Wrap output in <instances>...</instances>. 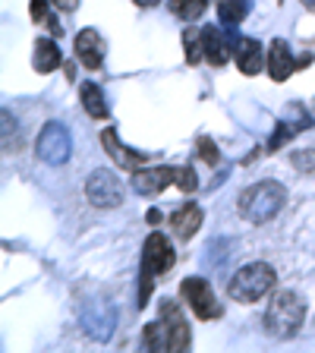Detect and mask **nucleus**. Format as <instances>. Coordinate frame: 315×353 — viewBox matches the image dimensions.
Returning a JSON list of instances; mask_svg holds the SVG:
<instances>
[{"mask_svg": "<svg viewBox=\"0 0 315 353\" xmlns=\"http://www.w3.org/2000/svg\"><path fill=\"white\" fill-rule=\"evenodd\" d=\"M38 158L44 164H51V168H60V164L70 161V154H73V136L66 130L60 120H48L44 130L38 132V145H35Z\"/></svg>", "mask_w": 315, "mask_h": 353, "instance_id": "39448f33", "label": "nucleus"}, {"mask_svg": "<svg viewBox=\"0 0 315 353\" xmlns=\"http://www.w3.org/2000/svg\"><path fill=\"white\" fill-rule=\"evenodd\" d=\"M48 16H51V13H48V0H32V19L44 22Z\"/></svg>", "mask_w": 315, "mask_h": 353, "instance_id": "a878e982", "label": "nucleus"}, {"mask_svg": "<svg viewBox=\"0 0 315 353\" xmlns=\"http://www.w3.org/2000/svg\"><path fill=\"white\" fill-rule=\"evenodd\" d=\"M303 7H309V10H315V0H303Z\"/></svg>", "mask_w": 315, "mask_h": 353, "instance_id": "c756f323", "label": "nucleus"}, {"mask_svg": "<svg viewBox=\"0 0 315 353\" xmlns=\"http://www.w3.org/2000/svg\"><path fill=\"white\" fill-rule=\"evenodd\" d=\"M101 145H104V152H108L123 170H139L142 161H145V154H142V152H130V148L120 142L117 130H104L101 132Z\"/></svg>", "mask_w": 315, "mask_h": 353, "instance_id": "2eb2a0df", "label": "nucleus"}, {"mask_svg": "<svg viewBox=\"0 0 315 353\" xmlns=\"http://www.w3.org/2000/svg\"><path fill=\"white\" fill-rule=\"evenodd\" d=\"M85 199L95 208H117L123 202V183L114 170L98 168L95 174L85 180Z\"/></svg>", "mask_w": 315, "mask_h": 353, "instance_id": "0eeeda50", "label": "nucleus"}, {"mask_svg": "<svg viewBox=\"0 0 315 353\" xmlns=\"http://www.w3.org/2000/svg\"><path fill=\"white\" fill-rule=\"evenodd\" d=\"M161 322L167 331V350H190L192 344V331L183 319V309L176 300H161Z\"/></svg>", "mask_w": 315, "mask_h": 353, "instance_id": "1a4fd4ad", "label": "nucleus"}, {"mask_svg": "<svg viewBox=\"0 0 315 353\" xmlns=\"http://www.w3.org/2000/svg\"><path fill=\"white\" fill-rule=\"evenodd\" d=\"M180 296H183V303L202 322L221 316V303H218V296H214V287L208 284L205 278H186L183 284H180Z\"/></svg>", "mask_w": 315, "mask_h": 353, "instance_id": "423d86ee", "label": "nucleus"}, {"mask_svg": "<svg viewBox=\"0 0 315 353\" xmlns=\"http://www.w3.org/2000/svg\"><path fill=\"white\" fill-rule=\"evenodd\" d=\"M142 338H145L148 350H167V331H164V322H148L145 331H142Z\"/></svg>", "mask_w": 315, "mask_h": 353, "instance_id": "412c9836", "label": "nucleus"}, {"mask_svg": "<svg viewBox=\"0 0 315 353\" xmlns=\"http://www.w3.org/2000/svg\"><path fill=\"white\" fill-rule=\"evenodd\" d=\"M51 3H54V7H60L63 13H73V10L79 7V0H51Z\"/></svg>", "mask_w": 315, "mask_h": 353, "instance_id": "bb28decb", "label": "nucleus"}, {"mask_svg": "<svg viewBox=\"0 0 315 353\" xmlns=\"http://www.w3.org/2000/svg\"><path fill=\"white\" fill-rule=\"evenodd\" d=\"M199 228H202V208L192 205V202L180 205L174 214H170V230H174L180 240H190V236H196Z\"/></svg>", "mask_w": 315, "mask_h": 353, "instance_id": "dca6fc26", "label": "nucleus"}, {"mask_svg": "<svg viewBox=\"0 0 315 353\" xmlns=\"http://www.w3.org/2000/svg\"><path fill=\"white\" fill-rule=\"evenodd\" d=\"M290 164H294L300 174H312L315 170V148H303V152L290 154Z\"/></svg>", "mask_w": 315, "mask_h": 353, "instance_id": "5701e85b", "label": "nucleus"}, {"mask_svg": "<svg viewBox=\"0 0 315 353\" xmlns=\"http://www.w3.org/2000/svg\"><path fill=\"white\" fill-rule=\"evenodd\" d=\"M104 51H108V44H104V38L95 29H82L76 35V60L85 70H98L104 63Z\"/></svg>", "mask_w": 315, "mask_h": 353, "instance_id": "ddd939ff", "label": "nucleus"}, {"mask_svg": "<svg viewBox=\"0 0 315 353\" xmlns=\"http://www.w3.org/2000/svg\"><path fill=\"white\" fill-rule=\"evenodd\" d=\"M180 168H139L132 174V190L139 196H158L167 186H176Z\"/></svg>", "mask_w": 315, "mask_h": 353, "instance_id": "9d476101", "label": "nucleus"}, {"mask_svg": "<svg viewBox=\"0 0 315 353\" xmlns=\"http://www.w3.org/2000/svg\"><path fill=\"white\" fill-rule=\"evenodd\" d=\"M234 57H236V66H240V73H246V76L262 73L265 51H262V44H258L256 38L234 35Z\"/></svg>", "mask_w": 315, "mask_h": 353, "instance_id": "4468645a", "label": "nucleus"}, {"mask_svg": "<svg viewBox=\"0 0 315 353\" xmlns=\"http://www.w3.org/2000/svg\"><path fill=\"white\" fill-rule=\"evenodd\" d=\"M82 328L95 341H108L117 328V306L110 300H88L82 306Z\"/></svg>", "mask_w": 315, "mask_h": 353, "instance_id": "6e6552de", "label": "nucleus"}, {"mask_svg": "<svg viewBox=\"0 0 315 353\" xmlns=\"http://www.w3.org/2000/svg\"><path fill=\"white\" fill-rule=\"evenodd\" d=\"M148 221H152V224H158V221H161V212H158V208H152V212H148Z\"/></svg>", "mask_w": 315, "mask_h": 353, "instance_id": "c85d7f7f", "label": "nucleus"}, {"mask_svg": "<svg viewBox=\"0 0 315 353\" xmlns=\"http://www.w3.org/2000/svg\"><path fill=\"white\" fill-rule=\"evenodd\" d=\"M284 202H287L284 183H278V180H262V183H252L250 190L240 192L236 208H240V214L250 221V224H268V221L284 208Z\"/></svg>", "mask_w": 315, "mask_h": 353, "instance_id": "7ed1b4c3", "label": "nucleus"}, {"mask_svg": "<svg viewBox=\"0 0 315 353\" xmlns=\"http://www.w3.org/2000/svg\"><path fill=\"white\" fill-rule=\"evenodd\" d=\"M132 3H136V7H158L161 0H132Z\"/></svg>", "mask_w": 315, "mask_h": 353, "instance_id": "cd10ccee", "label": "nucleus"}, {"mask_svg": "<svg viewBox=\"0 0 315 353\" xmlns=\"http://www.w3.org/2000/svg\"><path fill=\"white\" fill-rule=\"evenodd\" d=\"M274 284H278V274H274L272 265L250 262L230 278L227 294H230V300H236V303H258L262 296L272 294Z\"/></svg>", "mask_w": 315, "mask_h": 353, "instance_id": "20e7f679", "label": "nucleus"}, {"mask_svg": "<svg viewBox=\"0 0 315 353\" xmlns=\"http://www.w3.org/2000/svg\"><path fill=\"white\" fill-rule=\"evenodd\" d=\"M79 95H82V108L88 110V117L108 120V101H104L101 85H95V82H82Z\"/></svg>", "mask_w": 315, "mask_h": 353, "instance_id": "6ab92c4d", "label": "nucleus"}, {"mask_svg": "<svg viewBox=\"0 0 315 353\" xmlns=\"http://www.w3.org/2000/svg\"><path fill=\"white\" fill-rule=\"evenodd\" d=\"M250 10L252 0H218V19L227 32H236V26L250 16Z\"/></svg>", "mask_w": 315, "mask_h": 353, "instance_id": "a211bd4d", "label": "nucleus"}, {"mask_svg": "<svg viewBox=\"0 0 315 353\" xmlns=\"http://www.w3.org/2000/svg\"><path fill=\"white\" fill-rule=\"evenodd\" d=\"M199 154H202V161L205 164H218L221 161V152H218V145H214L212 139H208V136H202V139H199Z\"/></svg>", "mask_w": 315, "mask_h": 353, "instance_id": "393cba45", "label": "nucleus"}, {"mask_svg": "<svg viewBox=\"0 0 315 353\" xmlns=\"http://www.w3.org/2000/svg\"><path fill=\"white\" fill-rule=\"evenodd\" d=\"M202 35V51H205V60L214 66H224L230 60V54H234V35L236 32H230V38L224 35L221 29H214V26H205V29L199 32Z\"/></svg>", "mask_w": 315, "mask_h": 353, "instance_id": "f8f14e48", "label": "nucleus"}, {"mask_svg": "<svg viewBox=\"0 0 315 353\" xmlns=\"http://www.w3.org/2000/svg\"><path fill=\"white\" fill-rule=\"evenodd\" d=\"M296 136V126H290V123H281L278 126V132H274L272 136V142H268V148H265V152H278L281 145H284L287 139H294Z\"/></svg>", "mask_w": 315, "mask_h": 353, "instance_id": "b1692460", "label": "nucleus"}, {"mask_svg": "<svg viewBox=\"0 0 315 353\" xmlns=\"http://www.w3.org/2000/svg\"><path fill=\"white\" fill-rule=\"evenodd\" d=\"M32 63H35L38 73H54L60 63H63V54L51 38H38L35 41V54H32Z\"/></svg>", "mask_w": 315, "mask_h": 353, "instance_id": "f3484780", "label": "nucleus"}, {"mask_svg": "<svg viewBox=\"0 0 315 353\" xmlns=\"http://www.w3.org/2000/svg\"><path fill=\"white\" fill-rule=\"evenodd\" d=\"M176 262V252L174 246H170V240L164 234H148L145 236V246H142V268H139V309L148 303V296H152V287L154 281L161 278V274H167L170 268H174Z\"/></svg>", "mask_w": 315, "mask_h": 353, "instance_id": "f03ea898", "label": "nucleus"}, {"mask_svg": "<svg viewBox=\"0 0 315 353\" xmlns=\"http://www.w3.org/2000/svg\"><path fill=\"white\" fill-rule=\"evenodd\" d=\"M212 0H170V13L180 16L183 22H196L208 10Z\"/></svg>", "mask_w": 315, "mask_h": 353, "instance_id": "aec40b11", "label": "nucleus"}, {"mask_svg": "<svg viewBox=\"0 0 315 353\" xmlns=\"http://www.w3.org/2000/svg\"><path fill=\"white\" fill-rule=\"evenodd\" d=\"M183 44H186V60H190V63H199V60L205 57V51H202V35H196L192 29L183 32Z\"/></svg>", "mask_w": 315, "mask_h": 353, "instance_id": "4be33fe9", "label": "nucleus"}, {"mask_svg": "<svg viewBox=\"0 0 315 353\" xmlns=\"http://www.w3.org/2000/svg\"><path fill=\"white\" fill-rule=\"evenodd\" d=\"M303 319H306V303L296 290H281L268 300V309H265V331L278 341L294 338L296 331L303 328Z\"/></svg>", "mask_w": 315, "mask_h": 353, "instance_id": "f257e3e1", "label": "nucleus"}, {"mask_svg": "<svg viewBox=\"0 0 315 353\" xmlns=\"http://www.w3.org/2000/svg\"><path fill=\"white\" fill-rule=\"evenodd\" d=\"M306 63H309V57L294 60V54H290L284 38H274L272 48H268V73H272L274 82H284L287 76L296 73V66H306Z\"/></svg>", "mask_w": 315, "mask_h": 353, "instance_id": "9b49d317", "label": "nucleus"}]
</instances>
